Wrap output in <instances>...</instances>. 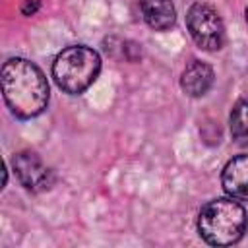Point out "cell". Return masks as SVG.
<instances>
[{
    "label": "cell",
    "instance_id": "obj_7",
    "mask_svg": "<svg viewBox=\"0 0 248 248\" xmlns=\"http://www.w3.org/2000/svg\"><path fill=\"white\" fill-rule=\"evenodd\" d=\"M221 184L227 196L248 202V155H236L227 161L221 172Z\"/></svg>",
    "mask_w": 248,
    "mask_h": 248
},
{
    "label": "cell",
    "instance_id": "obj_1",
    "mask_svg": "<svg viewBox=\"0 0 248 248\" xmlns=\"http://www.w3.org/2000/svg\"><path fill=\"white\" fill-rule=\"evenodd\" d=\"M4 101L19 120L39 116L48 105V81L43 70L27 58H8L0 74Z\"/></svg>",
    "mask_w": 248,
    "mask_h": 248
},
{
    "label": "cell",
    "instance_id": "obj_4",
    "mask_svg": "<svg viewBox=\"0 0 248 248\" xmlns=\"http://www.w3.org/2000/svg\"><path fill=\"white\" fill-rule=\"evenodd\" d=\"M186 27L194 43L207 52H215L225 45V25L215 8L196 2L186 12Z\"/></svg>",
    "mask_w": 248,
    "mask_h": 248
},
{
    "label": "cell",
    "instance_id": "obj_10",
    "mask_svg": "<svg viewBox=\"0 0 248 248\" xmlns=\"http://www.w3.org/2000/svg\"><path fill=\"white\" fill-rule=\"evenodd\" d=\"M39 8H41V0H23L19 10H21L23 16L29 17V16H35L39 12Z\"/></svg>",
    "mask_w": 248,
    "mask_h": 248
},
{
    "label": "cell",
    "instance_id": "obj_5",
    "mask_svg": "<svg viewBox=\"0 0 248 248\" xmlns=\"http://www.w3.org/2000/svg\"><path fill=\"white\" fill-rule=\"evenodd\" d=\"M12 167L21 186L29 192H45L54 184L52 169L35 151L16 153L12 159Z\"/></svg>",
    "mask_w": 248,
    "mask_h": 248
},
{
    "label": "cell",
    "instance_id": "obj_2",
    "mask_svg": "<svg viewBox=\"0 0 248 248\" xmlns=\"http://www.w3.org/2000/svg\"><path fill=\"white\" fill-rule=\"evenodd\" d=\"M246 209L234 198L207 202L198 213V232L211 246L236 244L246 231Z\"/></svg>",
    "mask_w": 248,
    "mask_h": 248
},
{
    "label": "cell",
    "instance_id": "obj_3",
    "mask_svg": "<svg viewBox=\"0 0 248 248\" xmlns=\"http://www.w3.org/2000/svg\"><path fill=\"white\" fill-rule=\"evenodd\" d=\"M101 72V56L85 45H72L60 50L52 62V78L68 95L83 93Z\"/></svg>",
    "mask_w": 248,
    "mask_h": 248
},
{
    "label": "cell",
    "instance_id": "obj_6",
    "mask_svg": "<svg viewBox=\"0 0 248 248\" xmlns=\"http://www.w3.org/2000/svg\"><path fill=\"white\" fill-rule=\"evenodd\" d=\"M213 81H215V72H213V68H211L207 62L194 58V60H190V62L184 66V70H182V76H180V89H182L188 97L198 99V97H203V95L211 89Z\"/></svg>",
    "mask_w": 248,
    "mask_h": 248
},
{
    "label": "cell",
    "instance_id": "obj_11",
    "mask_svg": "<svg viewBox=\"0 0 248 248\" xmlns=\"http://www.w3.org/2000/svg\"><path fill=\"white\" fill-rule=\"evenodd\" d=\"M244 19H246V23H248V6H246V10H244Z\"/></svg>",
    "mask_w": 248,
    "mask_h": 248
},
{
    "label": "cell",
    "instance_id": "obj_8",
    "mask_svg": "<svg viewBox=\"0 0 248 248\" xmlns=\"http://www.w3.org/2000/svg\"><path fill=\"white\" fill-rule=\"evenodd\" d=\"M143 21L153 31H167L176 21V8L172 0H138Z\"/></svg>",
    "mask_w": 248,
    "mask_h": 248
},
{
    "label": "cell",
    "instance_id": "obj_9",
    "mask_svg": "<svg viewBox=\"0 0 248 248\" xmlns=\"http://www.w3.org/2000/svg\"><path fill=\"white\" fill-rule=\"evenodd\" d=\"M229 130L236 145L248 147V95L240 97L234 103L229 116Z\"/></svg>",
    "mask_w": 248,
    "mask_h": 248
}]
</instances>
